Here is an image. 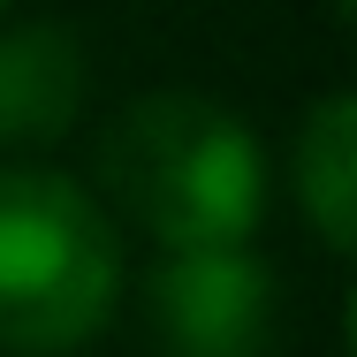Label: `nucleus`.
Listing matches in <instances>:
<instances>
[{"label": "nucleus", "mask_w": 357, "mask_h": 357, "mask_svg": "<svg viewBox=\"0 0 357 357\" xmlns=\"http://www.w3.org/2000/svg\"><path fill=\"white\" fill-rule=\"evenodd\" d=\"M99 183L160 251L243 243L266 213L259 137L198 91H144L99 137Z\"/></svg>", "instance_id": "f257e3e1"}, {"label": "nucleus", "mask_w": 357, "mask_h": 357, "mask_svg": "<svg viewBox=\"0 0 357 357\" xmlns=\"http://www.w3.org/2000/svg\"><path fill=\"white\" fill-rule=\"evenodd\" d=\"M122 296L107 206L54 167H0V357L84 350Z\"/></svg>", "instance_id": "f03ea898"}, {"label": "nucleus", "mask_w": 357, "mask_h": 357, "mask_svg": "<svg viewBox=\"0 0 357 357\" xmlns=\"http://www.w3.org/2000/svg\"><path fill=\"white\" fill-rule=\"evenodd\" d=\"M144 312L167 357H274V274L251 259V243L213 251H167V266L144 282Z\"/></svg>", "instance_id": "7ed1b4c3"}, {"label": "nucleus", "mask_w": 357, "mask_h": 357, "mask_svg": "<svg viewBox=\"0 0 357 357\" xmlns=\"http://www.w3.org/2000/svg\"><path fill=\"white\" fill-rule=\"evenodd\" d=\"M91 91V61L69 23H15L0 31V144H54L76 130Z\"/></svg>", "instance_id": "20e7f679"}, {"label": "nucleus", "mask_w": 357, "mask_h": 357, "mask_svg": "<svg viewBox=\"0 0 357 357\" xmlns=\"http://www.w3.org/2000/svg\"><path fill=\"white\" fill-rule=\"evenodd\" d=\"M296 198L327 251L357 243V99L327 91L296 130Z\"/></svg>", "instance_id": "39448f33"}, {"label": "nucleus", "mask_w": 357, "mask_h": 357, "mask_svg": "<svg viewBox=\"0 0 357 357\" xmlns=\"http://www.w3.org/2000/svg\"><path fill=\"white\" fill-rule=\"evenodd\" d=\"M350 8H357V0H335V15H350Z\"/></svg>", "instance_id": "423d86ee"}, {"label": "nucleus", "mask_w": 357, "mask_h": 357, "mask_svg": "<svg viewBox=\"0 0 357 357\" xmlns=\"http://www.w3.org/2000/svg\"><path fill=\"white\" fill-rule=\"evenodd\" d=\"M0 8H8V0H0Z\"/></svg>", "instance_id": "0eeeda50"}]
</instances>
